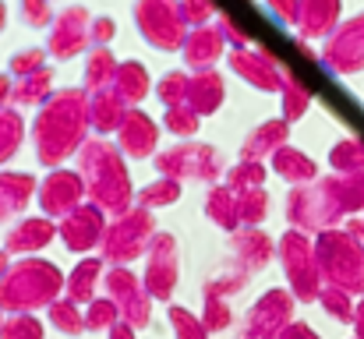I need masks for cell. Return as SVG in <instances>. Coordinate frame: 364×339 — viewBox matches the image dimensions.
<instances>
[{"instance_id": "obj_1", "label": "cell", "mask_w": 364, "mask_h": 339, "mask_svg": "<svg viewBox=\"0 0 364 339\" xmlns=\"http://www.w3.org/2000/svg\"><path fill=\"white\" fill-rule=\"evenodd\" d=\"M85 131H89V92H82V89L53 92L32 124L39 159L60 163L64 156H71L85 141Z\"/></svg>"}, {"instance_id": "obj_2", "label": "cell", "mask_w": 364, "mask_h": 339, "mask_svg": "<svg viewBox=\"0 0 364 339\" xmlns=\"http://www.w3.org/2000/svg\"><path fill=\"white\" fill-rule=\"evenodd\" d=\"M315 262L333 286H340L347 294H364V244L350 230L322 233Z\"/></svg>"}, {"instance_id": "obj_3", "label": "cell", "mask_w": 364, "mask_h": 339, "mask_svg": "<svg viewBox=\"0 0 364 339\" xmlns=\"http://www.w3.org/2000/svg\"><path fill=\"white\" fill-rule=\"evenodd\" d=\"M134 25L145 43L156 50H181L188 36V21L177 7V0H138L134 4Z\"/></svg>"}, {"instance_id": "obj_4", "label": "cell", "mask_w": 364, "mask_h": 339, "mask_svg": "<svg viewBox=\"0 0 364 339\" xmlns=\"http://www.w3.org/2000/svg\"><path fill=\"white\" fill-rule=\"evenodd\" d=\"M82 170L92 184L96 195H103L107 202H121L127 195V173H124V163L121 156L114 152L110 141H89L82 149Z\"/></svg>"}, {"instance_id": "obj_5", "label": "cell", "mask_w": 364, "mask_h": 339, "mask_svg": "<svg viewBox=\"0 0 364 339\" xmlns=\"http://www.w3.org/2000/svg\"><path fill=\"white\" fill-rule=\"evenodd\" d=\"M322 64L336 75H354L364 68V14L336 25L329 36H326V46H322Z\"/></svg>"}, {"instance_id": "obj_6", "label": "cell", "mask_w": 364, "mask_h": 339, "mask_svg": "<svg viewBox=\"0 0 364 339\" xmlns=\"http://www.w3.org/2000/svg\"><path fill=\"white\" fill-rule=\"evenodd\" d=\"M89 25H92V18H89V11H85V7H78V4H75V7H64L60 14H53L46 50H50L53 57H60V60L78 57V53L92 43Z\"/></svg>"}, {"instance_id": "obj_7", "label": "cell", "mask_w": 364, "mask_h": 339, "mask_svg": "<svg viewBox=\"0 0 364 339\" xmlns=\"http://www.w3.org/2000/svg\"><path fill=\"white\" fill-rule=\"evenodd\" d=\"M230 68L241 75L244 82H251L255 89H262V92L283 89V78H287V68H283L265 46L234 50V53H230Z\"/></svg>"}, {"instance_id": "obj_8", "label": "cell", "mask_w": 364, "mask_h": 339, "mask_svg": "<svg viewBox=\"0 0 364 339\" xmlns=\"http://www.w3.org/2000/svg\"><path fill=\"white\" fill-rule=\"evenodd\" d=\"M159 170L163 173H188V177H216L220 173V152L202 145V141H184L173 145L170 152L159 156Z\"/></svg>"}, {"instance_id": "obj_9", "label": "cell", "mask_w": 364, "mask_h": 339, "mask_svg": "<svg viewBox=\"0 0 364 339\" xmlns=\"http://www.w3.org/2000/svg\"><path fill=\"white\" fill-rule=\"evenodd\" d=\"M283 265L294 279V290L304 301H315L318 297V262H315V254H311V247L301 233H290L283 240Z\"/></svg>"}, {"instance_id": "obj_10", "label": "cell", "mask_w": 364, "mask_h": 339, "mask_svg": "<svg viewBox=\"0 0 364 339\" xmlns=\"http://www.w3.org/2000/svg\"><path fill=\"white\" fill-rule=\"evenodd\" d=\"M223 50H227V39H223L220 25H195V28H188L184 46H181L184 60L191 68H198V71L202 68H213L223 57Z\"/></svg>"}, {"instance_id": "obj_11", "label": "cell", "mask_w": 364, "mask_h": 339, "mask_svg": "<svg viewBox=\"0 0 364 339\" xmlns=\"http://www.w3.org/2000/svg\"><path fill=\"white\" fill-rule=\"evenodd\" d=\"M336 18H340V0H297L294 28L301 39L329 36L336 28Z\"/></svg>"}, {"instance_id": "obj_12", "label": "cell", "mask_w": 364, "mask_h": 339, "mask_svg": "<svg viewBox=\"0 0 364 339\" xmlns=\"http://www.w3.org/2000/svg\"><path fill=\"white\" fill-rule=\"evenodd\" d=\"M117 138H121V149L127 156H149L156 149V138H159V127L149 113L141 110H127L117 127Z\"/></svg>"}, {"instance_id": "obj_13", "label": "cell", "mask_w": 364, "mask_h": 339, "mask_svg": "<svg viewBox=\"0 0 364 339\" xmlns=\"http://www.w3.org/2000/svg\"><path fill=\"white\" fill-rule=\"evenodd\" d=\"M184 103L198 113V117L213 113L220 103H223V75L213 71V68H202V71L191 78V85H188V99H184Z\"/></svg>"}, {"instance_id": "obj_14", "label": "cell", "mask_w": 364, "mask_h": 339, "mask_svg": "<svg viewBox=\"0 0 364 339\" xmlns=\"http://www.w3.org/2000/svg\"><path fill=\"white\" fill-rule=\"evenodd\" d=\"M127 113V103L114 89H100V92H89V124L96 131H117Z\"/></svg>"}, {"instance_id": "obj_15", "label": "cell", "mask_w": 364, "mask_h": 339, "mask_svg": "<svg viewBox=\"0 0 364 339\" xmlns=\"http://www.w3.org/2000/svg\"><path fill=\"white\" fill-rule=\"evenodd\" d=\"M283 141H287V120H265V124H258L251 134H247V141H244V159H262V156H272L276 149H283Z\"/></svg>"}, {"instance_id": "obj_16", "label": "cell", "mask_w": 364, "mask_h": 339, "mask_svg": "<svg viewBox=\"0 0 364 339\" xmlns=\"http://www.w3.org/2000/svg\"><path fill=\"white\" fill-rule=\"evenodd\" d=\"M149 71H145V64H138V60H124L117 64V75H114V92L121 96L124 103L131 107V103H138V99H145V92H149Z\"/></svg>"}, {"instance_id": "obj_17", "label": "cell", "mask_w": 364, "mask_h": 339, "mask_svg": "<svg viewBox=\"0 0 364 339\" xmlns=\"http://www.w3.org/2000/svg\"><path fill=\"white\" fill-rule=\"evenodd\" d=\"M114 75H117V57L107 46L89 50V57H85V92L110 89L114 85Z\"/></svg>"}, {"instance_id": "obj_18", "label": "cell", "mask_w": 364, "mask_h": 339, "mask_svg": "<svg viewBox=\"0 0 364 339\" xmlns=\"http://www.w3.org/2000/svg\"><path fill=\"white\" fill-rule=\"evenodd\" d=\"M82 195V181L75 177V173H50L46 177V184H43V205L46 209H68V205H75V198Z\"/></svg>"}, {"instance_id": "obj_19", "label": "cell", "mask_w": 364, "mask_h": 339, "mask_svg": "<svg viewBox=\"0 0 364 339\" xmlns=\"http://www.w3.org/2000/svg\"><path fill=\"white\" fill-rule=\"evenodd\" d=\"M11 96H14L18 103H46V99L53 96V75H50V68H39V71L18 78Z\"/></svg>"}, {"instance_id": "obj_20", "label": "cell", "mask_w": 364, "mask_h": 339, "mask_svg": "<svg viewBox=\"0 0 364 339\" xmlns=\"http://www.w3.org/2000/svg\"><path fill=\"white\" fill-rule=\"evenodd\" d=\"M272 166H276L287 181H315V163H311L304 152L290 149V145H283V149L272 152Z\"/></svg>"}, {"instance_id": "obj_21", "label": "cell", "mask_w": 364, "mask_h": 339, "mask_svg": "<svg viewBox=\"0 0 364 339\" xmlns=\"http://www.w3.org/2000/svg\"><path fill=\"white\" fill-rule=\"evenodd\" d=\"M329 163H333L340 173H361L364 170V141L361 138H343V141L329 152Z\"/></svg>"}, {"instance_id": "obj_22", "label": "cell", "mask_w": 364, "mask_h": 339, "mask_svg": "<svg viewBox=\"0 0 364 339\" xmlns=\"http://www.w3.org/2000/svg\"><path fill=\"white\" fill-rule=\"evenodd\" d=\"M279 99H283V120H297L301 113L308 110V103H311V92L287 71V78H283V89H279Z\"/></svg>"}, {"instance_id": "obj_23", "label": "cell", "mask_w": 364, "mask_h": 339, "mask_svg": "<svg viewBox=\"0 0 364 339\" xmlns=\"http://www.w3.org/2000/svg\"><path fill=\"white\" fill-rule=\"evenodd\" d=\"M188 85H191V78H188L184 71H166V75L159 78V85H156V96H159L166 107H181V103L188 99Z\"/></svg>"}, {"instance_id": "obj_24", "label": "cell", "mask_w": 364, "mask_h": 339, "mask_svg": "<svg viewBox=\"0 0 364 339\" xmlns=\"http://www.w3.org/2000/svg\"><path fill=\"white\" fill-rule=\"evenodd\" d=\"M21 131H25V120L14 110H0V163L18 149L21 141Z\"/></svg>"}, {"instance_id": "obj_25", "label": "cell", "mask_w": 364, "mask_h": 339, "mask_svg": "<svg viewBox=\"0 0 364 339\" xmlns=\"http://www.w3.org/2000/svg\"><path fill=\"white\" fill-rule=\"evenodd\" d=\"M318 301H322V308H326L336 322H354V308H350V294H347V290H340V286L318 290Z\"/></svg>"}, {"instance_id": "obj_26", "label": "cell", "mask_w": 364, "mask_h": 339, "mask_svg": "<svg viewBox=\"0 0 364 339\" xmlns=\"http://www.w3.org/2000/svg\"><path fill=\"white\" fill-rule=\"evenodd\" d=\"M163 124H166L173 134H195V127H198V113L191 110L188 103H181V107H166Z\"/></svg>"}, {"instance_id": "obj_27", "label": "cell", "mask_w": 364, "mask_h": 339, "mask_svg": "<svg viewBox=\"0 0 364 339\" xmlns=\"http://www.w3.org/2000/svg\"><path fill=\"white\" fill-rule=\"evenodd\" d=\"M177 7H181L188 28L209 25V18H216V4H213V0H177Z\"/></svg>"}, {"instance_id": "obj_28", "label": "cell", "mask_w": 364, "mask_h": 339, "mask_svg": "<svg viewBox=\"0 0 364 339\" xmlns=\"http://www.w3.org/2000/svg\"><path fill=\"white\" fill-rule=\"evenodd\" d=\"M43 57H46V50H39V46H32V50H21V53H14V57H11V75L25 78V75H32V71L46 68V64H43Z\"/></svg>"}, {"instance_id": "obj_29", "label": "cell", "mask_w": 364, "mask_h": 339, "mask_svg": "<svg viewBox=\"0 0 364 339\" xmlns=\"http://www.w3.org/2000/svg\"><path fill=\"white\" fill-rule=\"evenodd\" d=\"M21 14L32 28H43V25H53V11H50V0H21Z\"/></svg>"}, {"instance_id": "obj_30", "label": "cell", "mask_w": 364, "mask_h": 339, "mask_svg": "<svg viewBox=\"0 0 364 339\" xmlns=\"http://www.w3.org/2000/svg\"><path fill=\"white\" fill-rule=\"evenodd\" d=\"M177 184L173 181H159V184H152V188H145L141 191V202H149V205H166V202H173L177 198Z\"/></svg>"}, {"instance_id": "obj_31", "label": "cell", "mask_w": 364, "mask_h": 339, "mask_svg": "<svg viewBox=\"0 0 364 339\" xmlns=\"http://www.w3.org/2000/svg\"><path fill=\"white\" fill-rule=\"evenodd\" d=\"M216 25H220V32H223V39L227 43H234V50H244V46H251L247 43V36H244V28L230 18V14H216Z\"/></svg>"}, {"instance_id": "obj_32", "label": "cell", "mask_w": 364, "mask_h": 339, "mask_svg": "<svg viewBox=\"0 0 364 339\" xmlns=\"http://www.w3.org/2000/svg\"><path fill=\"white\" fill-rule=\"evenodd\" d=\"M89 36H92V43H96V46H107V43L117 36V21H114V18H107V14H100V18H92Z\"/></svg>"}, {"instance_id": "obj_33", "label": "cell", "mask_w": 364, "mask_h": 339, "mask_svg": "<svg viewBox=\"0 0 364 339\" xmlns=\"http://www.w3.org/2000/svg\"><path fill=\"white\" fill-rule=\"evenodd\" d=\"M71 226H82V233L89 230V233L96 237V233H100V216L85 209V212H82V216H78V220H75V223H71ZM64 237H68V244H71V247H82V237H78L75 230H64Z\"/></svg>"}, {"instance_id": "obj_34", "label": "cell", "mask_w": 364, "mask_h": 339, "mask_svg": "<svg viewBox=\"0 0 364 339\" xmlns=\"http://www.w3.org/2000/svg\"><path fill=\"white\" fill-rule=\"evenodd\" d=\"M262 173H265V170H262V163L244 159L241 166L230 173V184H237V188H241V184H262Z\"/></svg>"}, {"instance_id": "obj_35", "label": "cell", "mask_w": 364, "mask_h": 339, "mask_svg": "<svg viewBox=\"0 0 364 339\" xmlns=\"http://www.w3.org/2000/svg\"><path fill=\"white\" fill-rule=\"evenodd\" d=\"M7 339H43V329L32 322V318H11V325H7Z\"/></svg>"}, {"instance_id": "obj_36", "label": "cell", "mask_w": 364, "mask_h": 339, "mask_svg": "<svg viewBox=\"0 0 364 339\" xmlns=\"http://www.w3.org/2000/svg\"><path fill=\"white\" fill-rule=\"evenodd\" d=\"M170 322L181 329V339H205V329L195 325V322L184 315V308H173V311H170Z\"/></svg>"}, {"instance_id": "obj_37", "label": "cell", "mask_w": 364, "mask_h": 339, "mask_svg": "<svg viewBox=\"0 0 364 339\" xmlns=\"http://www.w3.org/2000/svg\"><path fill=\"white\" fill-rule=\"evenodd\" d=\"M53 322H57V325H64L68 333H75V329L82 325L78 311H75V308H68V304H57V308H53Z\"/></svg>"}, {"instance_id": "obj_38", "label": "cell", "mask_w": 364, "mask_h": 339, "mask_svg": "<svg viewBox=\"0 0 364 339\" xmlns=\"http://www.w3.org/2000/svg\"><path fill=\"white\" fill-rule=\"evenodd\" d=\"M265 7H269L279 21H290V25H294V18H297V0H265Z\"/></svg>"}, {"instance_id": "obj_39", "label": "cell", "mask_w": 364, "mask_h": 339, "mask_svg": "<svg viewBox=\"0 0 364 339\" xmlns=\"http://www.w3.org/2000/svg\"><path fill=\"white\" fill-rule=\"evenodd\" d=\"M92 311H96V315H92V318H85L89 325H107V322H114V318H117V311H114V304H96Z\"/></svg>"}, {"instance_id": "obj_40", "label": "cell", "mask_w": 364, "mask_h": 339, "mask_svg": "<svg viewBox=\"0 0 364 339\" xmlns=\"http://www.w3.org/2000/svg\"><path fill=\"white\" fill-rule=\"evenodd\" d=\"M11 92H14V82H11L7 75H0V110H4V103L11 99Z\"/></svg>"}, {"instance_id": "obj_41", "label": "cell", "mask_w": 364, "mask_h": 339, "mask_svg": "<svg viewBox=\"0 0 364 339\" xmlns=\"http://www.w3.org/2000/svg\"><path fill=\"white\" fill-rule=\"evenodd\" d=\"M283 339H318V336H315L308 325H294V329H290V333H287Z\"/></svg>"}, {"instance_id": "obj_42", "label": "cell", "mask_w": 364, "mask_h": 339, "mask_svg": "<svg viewBox=\"0 0 364 339\" xmlns=\"http://www.w3.org/2000/svg\"><path fill=\"white\" fill-rule=\"evenodd\" d=\"M354 325H358V339H364V297L358 304V311H354Z\"/></svg>"}, {"instance_id": "obj_43", "label": "cell", "mask_w": 364, "mask_h": 339, "mask_svg": "<svg viewBox=\"0 0 364 339\" xmlns=\"http://www.w3.org/2000/svg\"><path fill=\"white\" fill-rule=\"evenodd\" d=\"M347 230H350L354 237H364V220H354V223L347 226Z\"/></svg>"}, {"instance_id": "obj_44", "label": "cell", "mask_w": 364, "mask_h": 339, "mask_svg": "<svg viewBox=\"0 0 364 339\" xmlns=\"http://www.w3.org/2000/svg\"><path fill=\"white\" fill-rule=\"evenodd\" d=\"M7 25V7H4V0H0V28Z\"/></svg>"}, {"instance_id": "obj_45", "label": "cell", "mask_w": 364, "mask_h": 339, "mask_svg": "<svg viewBox=\"0 0 364 339\" xmlns=\"http://www.w3.org/2000/svg\"><path fill=\"white\" fill-rule=\"evenodd\" d=\"M114 339H131V336H127V329L121 325V329H114Z\"/></svg>"}]
</instances>
